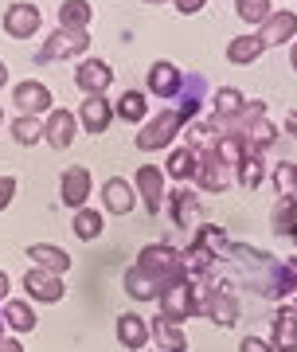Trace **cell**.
<instances>
[{
    "label": "cell",
    "mask_w": 297,
    "mask_h": 352,
    "mask_svg": "<svg viewBox=\"0 0 297 352\" xmlns=\"http://www.w3.org/2000/svg\"><path fill=\"white\" fill-rule=\"evenodd\" d=\"M125 289H129V298H137V302H157V294H161V289L153 286V282L137 270V266H129V270H125Z\"/></svg>",
    "instance_id": "26"
},
{
    "label": "cell",
    "mask_w": 297,
    "mask_h": 352,
    "mask_svg": "<svg viewBox=\"0 0 297 352\" xmlns=\"http://www.w3.org/2000/svg\"><path fill=\"white\" fill-rule=\"evenodd\" d=\"M4 325H12L16 333H32V329H36V314H32V305L8 302V305H4Z\"/></svg>",
    "instance_id": "28"
},
{
    "label": "cell",
    "mask_w": 297,
    "mask_h": 352,
    "mask_svg": "<svg viewBox=\"0 0 297 352\" xmlns=\"http://www.w3.org/2000/svg\"><path fill=\"white\" fill-rule=\"evenodd\" d=\"M28 258H32L39 270H47V274H63V270L71 266V254L59 251V247H47V243H32V247H28Z\"/></svg>",
    "instance_id": "19"
},
{
    "label": "cell",
    "mask_w": 297,
    "mask_h": 352,
    "mask_svg": "<svg viewBox=\"0 0 297 352\" xmlns=\"http://www.w3.org/2000/svg\"><path fill=\"white\" fill-rule=\"evenodd\" d=\"M243 106H247V98H243L235 87H223L219 94H215V118H235Z\"/></svg>",
    "instance_id": "30"
},
{
    "label": "cell",
    "mask_w": 297,
    "mask_h": 352,
    "mask_svg": "<svg viewBox=\"0 0 297 352\" xmlns=\"http://www.w3.org/2000/svg\"><path fill=\"white\" fill-rule=\"evenodd\" d=\"M262 51H266V43H262L258 36H239V39H231V47H227V59H231V63H254Z\"/></svg>",
    "instance_id": "23"
},
{
    "label": "cell",
    "mask_w": 297,
    "mask_h": 352,
    "mask_svg": "<svg viewBox=\"0 0 297 352\" xmlns=\"http://www.w3.org/2000/svg\"><path fill=\"white\" fill-rule=\"evenodd\" d=\"M110 118H113V102H106L102 94H90L82 102V129L87 133H102V129L110 126Z\"/></svg>",
    "instance_id": "17"
},
{
    "label": "cell",
    "mask_w": 297,
    "mask_h": 352,
    "mask_svg": "<svg viewBox=\"0 0 297 352\" xmlns=\"http://www.w3.org/2000/svg\"><path fill=\"white\" fill-rule=\"evenodd\" d=\"M74 82H78V90H87V94H102L113 82V71L102 59H82L78 71H74Z\"/></svg>",
    "instance_id": "10"
},
{
    "label": "cell",
    "mask_w": 297,
    "mask_h": 352,
    "mask_svg": "<svg viewBox=\"0 0 297 352\" xmlns=\"http://www.w3.org/2000/svg\"><path fill=\"white\" fill-rule=\"evenodd\" d=\"M12 138H16V145H36V141H43V122L20 113V118L12 122Z\"/></svg>",
    "instance_id": "29"
},
{
    "label": "cell",
    "mask_w": 297,
    "mask_h": 352,
    "mask_svg": "<svg viewBox=\"0 0 297 352\" xmlns=\"http://www.w3.org/2000/svg\"><path fill=\"white\" fill-rule=\"evenodd\" d=\"M4 82H8V71H4V63H0V87H4Z\"/></svg>",
    "instance_id": "42"
},
{
    "label": "cell",
    "mask_w": 297,
    "mask_h": 352,
    "mask_svg": "<svg viewBox=\"0 0 297 352\" xmlns=\"http://www.w3.org/2000/svg\"><path fill=\"white\" fill-rule=\"evenodd\" d=\"M196 219H199V196L176 192L173 196V223L176 227H196Z\"/></svg>",
    "instance_id": "22"
},
{
    "label": "cell",
    "mask_w": 297,
    "mask_h": 352,
    "mask_svg": "<svg viewBox=\"0 0 297 352\" xmlns=\"http://www.w3.org/2000/svg\"><path fill=\"white\" fill-rule=\"evenodd\" d=\"M71 231L78 235V239H98L102 235V215L98 212H90V208H78L74 212V223H71Z\"/></svg>",
    "instance_id": "27"
},
{
    "label": "cell",
    "mask_w": 297,
    "mask_h": 352,
    "mask_svg": "<svg viewBox=\"0 0 297 352\" xmlns=\"http://www.w3.org/2000/svg\"><path fill=\"white\" fill-rule=\"evenodd\" d=\"M297 223V196H282V204L274 208V227L282 231V235H289Z\"/></svg>",
    "instance_id": "33"
},
{
    "label": "cell",
    "mask_w": 297,
    "mask_h": 352,
    "mask_svg": "<svg viewBox=\"0 0 297 352\" xmlns=\"http://www.w3.org/2000/svg\"><path fill=\"white\" fill-rule=\"evenodd\" d=\"M274 184H278L282 196H297V164L294 161L278 164V168H274Z\"/></svg>",
    "instance_id": "35"
},
{
    "label": "cell",
    "mask_w": 297,
    "mask_h": 352,
    "mask_svg": "<svg viewBox=\"0 0 297 352\" xmlns=\"http://www.w3.org/2000/svg\"><path fill=\"white\" fill-rule=\"evenodd\" d=\"M78 133V118L71 110H51V118L43 122V141H47L51 149H67Z\"/></svg>",
    "instance_id": "7"
},
{
    "label": "cell",
    "mask_w": 297,
    "mask_h": 352,
    "mask_svg": "<svg viewBox=\"0 0 297 352\" xmlns=\"http://www.w3.org/2000/svg\"><path fill=\"white\" fill-rule=\"evenodd\" d=\"M0 352H24V344H20V340H4L0 337Z\"/></svg>",
    "instance_id": "39"
},
{
    "label": "cell",
    "mask_w": 297,
    "mask_h": 352,
    "mask_svg": "<svg viewBox=\"0 0 297 352\" xmlns=\"http://www.w3.org/2000/svg\"><path fill=\"white\" fill-rule=\"evenodd\" d=\"M184 98H180V106L176 110H164V113H157V118H148L145 122V129L137 133V149H164L168 141L180 133V129L188 126V118L199 110V90H204V78H184Z\"/></svg>",
    "instance_id": "1"
},
{
    "label": "cell",
    "mask_w": 297,
    "mask_h": 352,
    "mask_svg": "<svg viewBox=\"0 0 297 352\" xmlns=\"http://www.w3.org/2000/svg\"><path fill=\"white\" fill-rule=\"evenodd\" d=\"M262 176H266V164H262V149H250L239 164V180H243V188H258Z\"/></svg>",
    "instance_id": "25"
},
{
    "label": "cell",
    "mask_w": 297,
    "mask_h": 352,
    "mask_svg": "<svg viewBox=\"0 0 297 352\" xmlns=\"http://www.w3.org/2000/svg\"><path fill=\"white\" fill-rule=\"evenodd\" d=\"M4 32L12 39H28L39 32V8L36 4H12L8 12H4Z\"/></svg>",
    "instance_id": "9"
},
{
    "label": "cell",
    "mask_w": 297,
    "mask_h": 352,
    "mask_svg": "<svg viewBox=\"0 0 297 352\" xmlns=\"http://www.w3.org/2000/svg\"><path fill=\"white\" fill-rule=\"evenodd\" d=\"M90 8L87 0H63V8H59V28H87L90 24Z\"/></svg>",
    "instance_id": "24"
},
{
    "label": "cell",
    "mask_w": 297,
    "mask_h": 352,
    "mask_svg": "<svg viewBox=\"0 0 297 352\" xmlns=\"http://www.w3.org/2000/svg\"><path fill=\"white\" fill-rule=\"evenodd\" d=\"M137 192L145 196V212L148 215L161 212L164 184H161V168H157V164H141V168H137Z\"/></svg>",
    "instance_id": "13"
},
{
    "label": "cell",
    "mask_w": 297,
    "mask_h": 352,
    "mask_svg": "<svg viewBox=\"0 0 297 352\" xmlns=\"http://www.w3.org/2000/svg\"><path fill=\"white\" fill-rule=\"evenodd\" d=\"M164 168H168V176L173 180H188L192 176V168H196V153L192 149H176L168 161H164Z\"/></svg>",
    "instance_id": "31"
},
{
    "label": "cell",
    "mask_w": 297,
    "mask_h": 352,
    "mask_svg": "<svg viewBox=\"0 0 297 352\" xmlns=\"http://www.w3.org/2000/svg\"><path fill=\"white\" fill-rule=\"evenodd\" d=\"M274 352H297V305H285L274 317Z\"/></svg>",
    "instance_id": "14"
},
{
    "label": "cell",
    "mask_w": 297,
    "mask_h": 352,
    "mask_svg": "<svg viewBox=\"0 0 297 352\" xmlns=\"http://www.w3.org/2000/svg\"><path fill=\"white\" fill-rule=\"evenodd\" d=\"M145 94H137V90H125L122 98H118V113H122L125 122H141L145 118Z\"/></svg>",
    "instance_id": "32"
},
{
    "label": "cell",
    "mask_w": 297,
    "mask_h": 352,
    "mask_svg": "<svg viewBox=\"0 0 297 352\" xmlns=\"http://www.w3.org/2000/svg\"><path fill=\"white\" fill-rule=\"evenodd\" d=\"M196 314L211 317V321L223 325V329H231L239 321V298L227 286H219V289H196Z\"/></svg>",
    "instance_id": "3"
},
{
    "label": "cell",
    "mask_w": 297,
    "mask_h": 352,
    "mask_svg": "<svg viewBox=\"0 0 297 352\" xmlns=\"http://www.w3.org/2000/svg\"><path fill=\"white\" fill-rule=\"evenodd\" d=\"M192 149V145H188ZM196 153V168H192V176H196V184L204 192H223L227 184H231V168L215 157V149L211 145H199V149H192Z\"/></svg>",
    "instance_id": "5"
},
{
    "label": "cell",
    "mask_w": 297,
    "mask_h": 352,
    "mask_svg": "<svg viewBox=\"0 0 297 352\" xmlns=\"http://www.w3.org/2000/svg\"><path fill=\"white\" fill-rule=\"evenodd\" d=\"M87 47H90L87 28H59V32H51V39L39 47V59H74V55H82Z\"/></svg>",
    "instance_id": "6"
},
{
    "label": "cell",
    "mask_w": 297,
    "mask_h": 352,
    "mask_svg": "<svg viewBox=\"0 0 297 352\" xmlns=\"http://www.w3.org/2000/svg\"><path fill=\"white\" fill-rule=\"evenodd\" d=\"M0 337H4V317H0Z\"/></svg>",
    "instance_id": "45"
},
{
    "label": "cell",
    "mask_w": 297,
    "mask_h": 352,
    "mask_svg": "<svg viewBox=\"0 0 297 352\" xmlns=\"http://www.w3.org/2000/svg\"><path fill=\"white\" fill-rule=\"evenodd\" d=\"M12 102L24 110V118H39V113L51 110V90L43 87V82H20V87L12 90Z\"/></svg>",
    "instance_id": "8"
},
{
    "label": "cell",
    "mask_w": 297,
    "mask_h": 352,
    "mask_svg": "<svg viewBox=\"0 0 297 352\" xmlns=\"http://www.w3.org/2000/svg\"><path fill=\"white\" fill-rule=\"evenodd\" d=\"M102 200H106V208H110L113 215H129L133 212V204H137V196H133V188L125 184V180H106V188H102Z\"/></svg>",
    "instance_id": "20"
},
{
    "label": "cell",
    "mask_w": 297,
    "mask_h": 352,
    "mask_svg": "<svg viewBox=\"0 0 297 352\" xmlns=\"http://www.w3.org/2000/svg\"><path fill=\"white\" fill-rule=\"evenodd\" d=\"M180 87H184V75L173 63H153V71H148V90L157 98H176Z\"/></svg>",
    "instance_id": "15"
},
{
    "label": "cell",
    "mask_w": 297,
    "mask_h": 352,
    "mask_svg": "<svg viewBox=\"0 0 297 352\" xmlns=\"http://www.w3.org/2000/svg\"><path fill=\"white\" fill-rule=\"evenodd\" d=\"M289 235H294V243H297V223H294V231H289Z\"/></svg>",
    "instance_id": "44"
},
{
    "label": "cell",
    "mask_w": 297,
    "mask_h": 352,
    "mask_svg": "<svg viewBox=\"0 0 297 352\" xmlns=\"http://www.w3.org/2000/svg\"><path fill=\"white\" fill-rule=\"evenodd\" d=\"M297 36V16L294 12H270V20L262 24L258 39L266 43V47H274V43H285V39Z\"/></svg>",
    "instance_id": "16"
},
{
    "label": "cell",
    "mask_w": 297,
    "mask_h": 352,
    "mask_svg": "<svg viewBox=\"0 0 297 352\" xmlns=\"http://www.w3.org/2000/svg\"><path fill=\"white\" fill-rule=\"evenodd\" d=\"M0 118H4V113H0Z\"/></svg>",
    "instance_id": "46"
},
{
    "label": "cell",
    "mask_w": 297,
    "mask_h": 352,
    "mask_svg": "<svg viewBox=\"0 0 297 352\" xmlns=\"http://www.w3.org/2000/svg\"><path fill=\"white\" fill-rule=\"evenodd\" d=\"M137 270L157 289H164L168 282H184L188 278V258L180 251H173V247H164V243H153V247H145L137 254Z\"/></svg>",
    "instance_id": "2"
},
{
    "label": "cell",
    "mask_w": 297,
    "mask_h": 352,
    "mask_svg": "<svg viewBox=\"0 0 297 352\" xmlns=\"http://www.w3.org/2000/svg\"><path fill=\"white\" fill-rule=\"evenodd\" d=\"M4 298H8V274L0 270V302H4Z\"/></svg>",
    "instance_id": "40"
},
{
    "label": "cell",
    "mask_w": 297,
    "mask_h": 352,
    "mask_svg": "<svg viewBox=\"0 0 297 352\" xmlns=\"http://www.w3.org/2000/svg\"><path fill=\"white\" fill-rule=\"evenodd\" d=\"M24 289L36 298V302H59L63 294H67L63 282H59V274H47V270H39V266L24 274Z\"/></svg>",
    "instance_id": "11"
},
{
    "label": "cell",
    "mask_w": 297,
    "mask_h": 352,
    "mask_svg": "<svg viewBox=\"0 0 297 352\" xmlns=\"http://www.w3.org/2000/svg\"><path fill=\"white\" fill-rule=\"evenodd\" d=\"M157 302H161V317H168L173 325L188 321V317H196V286L192 282H168V286L157 294Z\"/></svg>",
    "instance_id": "4"
},
{
    "label": "cell",
    "mask_w": 297,
    "mask_h": 352,
    "mask_svg": "<svg viewBox=\"0 0 297 352\" xmlns=\"http://www.w3.org/2000/svg\"><path fill=\"white\" fill-rule=\"evenodd\" d=\"M235 8L247 24H266L270 20V0H235Z\"/></svg>",
    "instance_id": "34"
},
{
    "label": "cell",
    "mask_w": 297,
    "mask_h": 352,
    "mask_svg": "<svg viewBox=\"0 0 297 352\" xmlns=\"http://www.w3.org/2000/svg\"><path fill=\"white\" fill-rule=\"evenodd\" d=\"M289 63H294V67H297V39H294V55H289Z\"/></svg>",
    "instance_id": "43"
},
{
    "label": "cell",
    "mask_w": 297,
    "mask_h": 352,
    "mask_svg": "<svg viewBox=\"0 0 297 352\" xmlns=\"http://www.w3.org/2000/svg\"><path fill=\"white\" fill-rule=\"evenodd\" d=\"M148 337L161 344V352H188V340H184V333H180V325H173L168 317H153Z\"/></svg>",
    "instance_id": "18"
},
{
    "label": "cell",
    "mask_w": 297,
    "mask_h": 352,
    "mask_svg": "<svg viewBox=\"0 0 297 352\" xmlns=\"http://www.w3.org/2000/svg\"><path fill=\"white\" fill-rule=\"evenodd\" d=\"M118 340H122L125 349L141 352V349H145V340H148V325L137 314H122V317H118Z\"/></svg>",
    "instance_id": "21"
},
{
    "label": "cell",
    "mask_w": 297,
    "mask_h": 352,
    "mask_svg": "<svg viewBox=\"0 0 297 352\" xmlns=\"http://www.w3.org/2000/svg\"><path fill=\"white\" fill-rule=\"evenodd\" d=\"M12 196H16V180L12 176H0V212L12 204Z\"/></svg>",
    "instance_id": "36"
},
{
    "label": "cell",
    "mask_w": 297,
    "mask_h": 352,
    "mask_svg": "<svg viewBox=\"0 0 297 352\" xmlns=\"http://www.w3.org/2000/svg\"><path fill=\"white\" fill-rule=\"evenodd\" d=\"M243 352H270V344L258 340V337H247V340H243Z\"/></svg>",
    "instance_id": "38"
},
{
    "label": "cell",
    "mask_w": 297,
    "mask_h": 352,
    "mask_svg": "<svg viewBox=\"0 0 297 352\" xmlns=\"http://www.w3.org/2000/svg\"><path fill=\"white\" fill-rule=\"evenodd\" d=\"M285 126H289V133H294V138H297V110L289 113V118H285Z\"/></svg>",
    "instance_id": "41"
},
{
    "label": "cell",
    "mask_w": 297,
    "mask_h": 352,
    "mask_svg": "<svg viewBox=\"0 0 297 352\" xmlns=\"http://www.w3.org/2000/svg\"><path fill=\"white\" fill-rule=\"evenodd\" d=\"M87 196H90V173L82 164H71L63 173V204H71L78 212V208H87Z\"/></svg>",
    "instance_id": "12"
},
{
    "label": "cell",
    "mask_w": 297,
    "mask_h": 352,
    "mask_svg": "<svg viewBox=\"0 0 297 352\" xmlns=\"http://www.w3.org/2000/svg\"><path fill=\"white\" fill-rule=\"evenodd\" d=\"M173 4H176V12L192 16V12H199V8H204V4H208V0H173Z\"/></svg>",
    "instance_id": "37"
}]
</instances>
